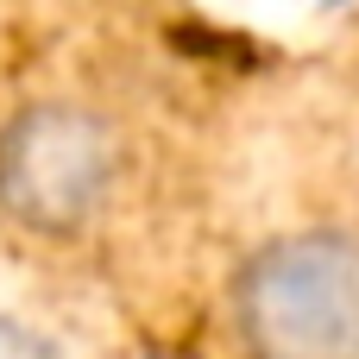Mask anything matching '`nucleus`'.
I'll use <instances>...</instances> for the list:
<instances>
[{"label": "nucleus", "mask_w": 359, "mask_h": 359, "mask_svg": "<svg viewBox=\"0 0 359 359\" xmlns=\"http://www.w3.org/2000/svg\"><path fill=\"white\" fill-rule=\"evenodd\" d=\"M227 341L240 359H359V233L278 227L227 271Z\"/></svg>", "instance_id": "2"}, {"label": "nucleus", "mask_w": 359, "mask_h": 359, "mask_svg": "<svg viewBox=\"0 0 359 359\" xmlns=\"http://www.w3.org/2000/svg\"><path fill=\"white\" fill-rule=\"evenodd\" d=\"M0 359H63V347H57L38 322L0 309Z\"/></svg>", "instance_id": "3"}, {"label": "nucleus", "mask_w": 359, "mask_h": 359, "mask_svg": "<svg viewBox=\"0 0 359 359\" xmlns=\"http://www.w3.org/2000/svg\"><path fill=\"white\" fill-rule=\"evenodd\" d=\"M126 120L82 88H38L0 114V221L38 246L88 240L126 196Z\"/></svg>", "instance_id": "1"}]
</instances>
